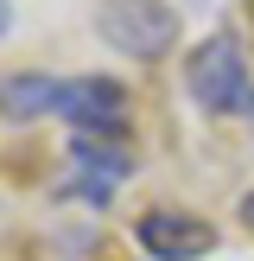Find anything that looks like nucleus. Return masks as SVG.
<instances>
[{
	"label": "nucleus",
	"mask_w": 254,
	"mask_h": 261,
	"mask_svg": "<svg viewBox=\"0 0 254 261\" xmlns=\"http://www.w3.org/2000/svg\"><path fill=\"white\" fill-rule=\"evenodd\" d=\"M241 223L254 229V191H241Z\"/></svg>",
	"instance_id": "nucleus-9"
},
{
	"label": "nucleus",
	"mask_w": 254,
	"mask_h": 261,
	"mask_svg": "<svg viewBox=\"0 0 254 261\" xmlns=\"http://www.w3.org/2000/svg\"><path fill=\"white\" fill-rule=\"evenodd\" d=\"M134 242H140V255L146 261H203L216 249V229L203 223V217H190V211H140L134 217Z\"/></svg>",
	"instance_id": "nucleus-3"
},
{
	"label": "nucleus",
	"mask_w": 254,
	"mask_h": 261,
	"mask_svg": "<svg viewBox=\"0 0 254 261\" xmlns=\"http://www.w3.org/2000/svg\"><path fill=\"white\" fill-rule=\"evenodd\" d=\"M96 38L134 64H159L178 51V7L172 0H96Z\"/></svg>",
	"instance_id": "nucleus-2"
},
{
	"label": "nucleus",
	"mask_w": 254,
	"mask_h": 261,
	"mask_svg": "<svg viewBox=\"0 0 254 261\" xmlns=\"http://www.w3.org/2000/svg\"><path fill=\"white\" fill-rule=\"evenodd\" d=\"M57 102H64V76H51V70H7L0 76V121H13V127H32L45 115H57Z\"/></svg>",
	"instance_id": "nucleus-5"
},
{
	"label": "nucleus",
	"mask_w": 254,
	"mask_h": 261,
	"mask_svg": "<svg viewBox=\"0 0 254 261\" xmlns=\"http://www.w3.org/2000/svg\"><path fill=\"white\" fill-rule=\"evenodd\" d=\"M184 89L203 115H254V70L241 32H210L184 51Z\"/></svg>",
	"instance_id": "nucleus-1"
},
{
	"label": "nucleus",
	"mask_w": 254,
	"mask_h": 261,
	"mask_svg": "<svg viewBox=\"0 0 254 261\" xmlns=\"http://www.w3.org/2000/svg\"><path fill=\"white\" fill-rule=\"evenodd\" d=\"M57 115L70 134H127V89L114 76H64Z\"/></svg>",
	"instance_id": "nucleus-4"
},
{
	"label": "nucleus",
	"mask_w": 254,
	"mask_h": 261,
	"mask_svg": "<svg viewBox=\"0 0 254 261\" xmlns=\"http://www.w3.org/2000/svg\"><path fill=\"white\" fill-rule=\"evenodd\" d=\"M57 191H64V198H83L89 211H102V204L114 198V178H96V172H76V178H64Z\"/></svg>",
	"instance_id": "nucleus-7"
},
{
	"label": "nucleus",
	"mask_w": 254,
	"mask_h": 261,
	"mask_svg": "<svg viewBox=\"0 0 254 261\" xmlns=\"http://www.w3.org/2000/svg\"><path fill=\"white\" fill-rule=\"evenodd\" d=\"M127 140L134 134H70V166L121 185V178L134 172V147H127Z\"/></svg>",
	"instance_id": "nucleus-6"
},
{
	"label": "nucleus",
	"mask_w": 254,
	"mask_h": 261,
	"mask_svg": "<svg viewBox=\"0 0 254 261\" xmlns=\"http://www.w3.org/2000/svg\"><path fill=\"white\" fill-rule=\"evenodd\" d=\"M7 32H13V7L0 0V45H7Z\"/></svg>",
	"instance_id": "nucleus-8"
}]
</instances>
